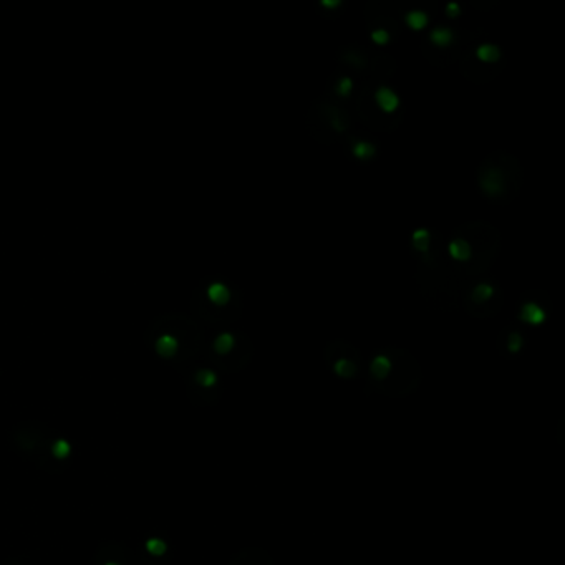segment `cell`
I'll return each mask as SVG.
<instances>
[{
    "mask_svg": "<svg viewBox=\"0 0 565 565\" xmlns=\"http://www.w3.org/2000/svg\"><path fill=\"white\" fill-rule=\"evenodd\" d=\"M545 310L534 302H527L521 308V320L529 325H542L545 322Z\"/></svg>",
    "mask_w": 565,
    "mask_h": 565,
    "instance_id": "obj_3",
    "label": "cell"
},
{
    "mask_svg": "<svg viewBox=\"0 0 565 565\" xmlns=\"http://www.w3.org/2000/svg\"><path fill=\"white\" fill-rule=\"evenodd\" d=\"M372 40L376 45H386L390 42V33L383 30V28H376V30L372 32Z\"/></svg>",
    "mask_w": 565,
    "mask_h": 565,
    "instance_id": "obj_20",
    "label": "cell"
},
{
    "mask_svg": "<svg viewBox=\"0 0 565 565\" xmlns=\"http://www.w3.org/2000/svg\"><path fill=\"white\" fill-rule=\"evenodd\" d=\"M335 373L343 376V378H350V376L355 373V365H353L350 360L341 358L335 363Z\"/></svg>",
    "mask_w": 565,
    "mask_h": 565,
    "instance_id": "obj_15",
    "label": "cell"
},
{
    "mask_svg": "<svg viewBox=\"0 0 565 565\" xmlns=\"http://www.w3.org/2000/svg\"><path fill=\"white\" fill-rule=\"evenodd\" d=\"M370 370H372V373H373L375 378L383 380L385 376H386L388 373H390V370H391V362H390V358L385 357V355H378V357H375V360L372 362V367H370Z\"/></svg>",
    "mask_w": 565,
    "mask_h": 565,
    "instance_id": "obj_10",
    "label": "cell"
},
{
    "mask_svg": "<svg viewBox=\"0 0 565 565\" xmlns=\"http://www.w3.org/2000/svg\"><path fill=\"white\" fill-rule=\"evenodd\" d=\"M146 549L153 555H163L166 552V544L161 539H150L146 542Z\"/></svg>",
    "mask_w": 565,
    "mask_h": 565,
    "instance_id": "obj_19",
    "label": "cell"
},
{
    "mask_svg": "<svg viewBox=\"0 0 565 565\" xmlns=\"http://www.w3.org/2000/svg\"><path fill=\"white\" fill-rule=\"evenodd\" d=\"M156 350L161 357H173L176 351H178V340L171 335H163L159 336L156 341Z\"/></svg>",
    "mask_w": 565,
    "mask_h": 565,
    "instance_id": "obj_8",
    "label": "cell"
},
{
    "mask_svg": "<svg viewBox=\"0 0 565 565\" xmlns=\"http://www.w3.org/2000/svg\"><path fill=\"white\" fill-rule=\"evenodd\" d=\"M476 56L484 63H496V61L501 60V50L492 43H482L476 50Z\"/></svg>",
    "mask_w": 565,
    "mask_h": 565,
    "instance_id": "obj_6",
    "label": "cell"
},
{
    "mask_svg": "<svg viewBox=\"0 0 565 565\" xmlns=\"http://www.w3.org/2000/svg\"><path fill=\"white\" fill-rule=\"evenodd\" d=\"M413 247L418 250V252H428L431 244V236L428 229H418L413 232Z\"/></svg>",
    "mask_w": 565,
    "mask_h": 565,
    "instance_id": "obj_12",
    "label": "cell"
},
{
    "mask_svg": "<svg viewBox=\"0 0 565 565\" xmlns=\"http://www.w3.org/2000/svg\"><path fill=\"white\" fill-rule=\"evenodd\" d=\"M404 22H406V25L411 28V30H423V28L428 25V14L423 12V10H411L406 15H404Z\"/></svg>",
    "mask_w": 565,
    "mask_h": 565,
    "instance_id": "obj_9",
    "label": "cell"
},
{
    "mask_svg": "<svg viewBox=\"0 0 565 565\" xmlns=\"http://www.w3.org/2000/svg\"><path fill=\"white\" fill-rule=\"evenodd\" d=\"M70 443L68 441H65V439H58V441H56L55 444H53V448H51V451H53V454H55V458H58V459H65L68 454H70Z\"/></svg>",
    "mask_w": 565,
    "mask_h": 565,
    "instance_id": "obj_17",
    "label": "cell"
},
{
    "mask_svg": "<svg viewBox=\"0 0 565 565\" xmlns=\"http://www.w3.org/2000/svg\"><path fill=\"white\" fill-rule=\"evenodd\" d=\"M351 153L355 158L365 161V159H370V158L375 156L376 148H375L373 143H370V141H357L351 148Z\"/></svg>",
    "mask_w": 565,
    "mask_h": 565,
    "instance_id": "obj_11",
    "label": "cell"
},
{
    "mask_svg": "<svg viewBox=\"0 0 565 565\" xmlns=\"http://www.w3.org/2000/svg\"><path fill=\"white\" fill-rule=\"evenodd\" d=\"M522 345V336L519 333H511L509 340H507V346H509L511 351H517Z\"/></svg>",
    "mask_w": 565,
    "mask_h": 565,
    "instance_id": "obj_21",
    "label": "cell"
},
{
    "mask_svg": "<svg viewBox=\"0 0 565 565\" xmlns=\"http://www.w3.org/2000/svg\"><path fill=\"white\" fill-rule=\"evenodd\" d=\"M448 252L458 262H467L472 257L471 244L466 239H454V241H451L448 245Z\"/></svg>",
    "mask_w": 565,
    "mask_h": 565,
    "instance_id": "obj_4",
    "label": "cell"
},
{
    "mask_svg": "<svg viewBox=\"0 0 565 565\" xmlns=\"http://www.w3.org/2000/svg\"><path fill=\"white\" fill-rule=\"evenodd\" d=\"M481 187L489 197H498L506 189L504 174L498 168H489L481 178Z\"/></svg>",
    "mask_w": 565,
    "mask_h": 565,
    "instance_id": "obj_1",
    "label": "cell"
},
{
    "mask_svg": "<svg viewBox=\"0 0 565 565\" xmlns=\"http://www.w3.org/2000/svg\"><path fill=\"white\" fill-rule=\"evenodd\" d=\"M430 38H431V42L436 45V47L446 48V47H449L451 43H453L454 33L451 32L449 28H446V27H436L435 30L431 32Z\"/></svg>",
    "mask_w": 565,
    "mask_h": 565,
    "instance_id": "obj_7",
    "label": "cell"
},
{
    "mask_svg": "<svg viewBox=\"0 0 565 565\" xmlns=\"http://www.w3.org/2000/svg\"><path fill=\"white\" fill-rule=\"evenodd\" d=\"M207 297L209 300L213 302L214 305H219V307H224L227 302L231 300V290L226 287L224 284H219L216 282L213 285H209L207 289Z\"/></svg>",
    "mask_w": 565,
    "mask_h": 565,
    "instance_id": "obj_5",
    "label": "cell"
},
{
    "mask_svg": "<svg viewBox=\"0 0 565 565\" xmlns=\"http://www.w3.org/2000/svg\"><path fill=\"white\" fill-rule=\"evenodd\" d=\"M108 565H118V563H108Z\"/></svg>",
    "mask_w": 565,
    "mask_h": 565,
    "instance_id": "obj_24",
    "label": "cell"
},
{
    "mask_svg": "<svg viewBox=\"0 0 565 565\" xmlns=\"http://www.w3.org/2000/svg\"><path fill=\"white\" fill-rule=\"evenodd\" d=\"M196 380H197V383L202 386H213L216 385V381H218V376H216L214 372H210V370H201V372L197 373Z\"/></svg>",
    "mask_w": 565,
    "mask_h": 565,
    "instance_id": "obj_18",
    "label": "cell"
},
{
    "mask_svg": "<svg viewBox=\"0 0 565 565\" xmlns=\"http://www.w3.org/2000/svg\"><path fill=\"white\" fill-rule=\"evenodd\" d=\"M375 100L376 105L380 106L381 111L385 113H395L399 106V98L398 95L388 87H380L375 91Z\"/></svg>",
    "mask_w": 565,
    "mask_h": 565,
    "instance_id": "obj_2",
    "label": "cell"
},
{
    "mask_svg": "<svg viewBox=\"0 0 565 565\" xmlns=\"http://www.w3.org/2000/svg\"><path fill=\"white\" fill-rule=\"evenodd\" d=\"M322 5L327 9H335V7H340L341 0H322Z\"/></svg>",
    "mask_w": 565,
    "mask_h": 565,
    "instance_id": "obj_23",
    "label": "cell"
},
{
    "mask_svg": "<svg viewBox=\"0 0 565 565\" xmlns=\"http://www.w3.org/2000/svg\"><path fill=\"white\" fill-rule=\"evenodd\" d=\"M459 14H461V7H459V4H456V2H449V4L446 5V15L451 17V19H454V17H458Z\"/></svg>",
    "mask_w": 565,
    "mask_h": 565,
    "instance_id": "obj_22",
    "label": "cell"
},
{
    "mask_svg": "<svg viewBox=\"0 0 565 565\" xmlns=\"http://www.w3.org/2000/svg\"><path fill=\"white\" fill-rule=\"evenodd\" d=\"M351 90H353V80L350 77H341L338 82H336V87H335L336 95L348 96L351 93Z\"/></svg>",
    "mask_w": 565,
    "mask_h": 565,
    "instance_id": "obj_16",
    "label": "cell"
},
{
    "mask_svg": "<svg viewBox=\"0 0 565 565\" xmlns=\"http://www.w3.org/2000/svg\"><path fill=\"white\" fill-rule=\"evenodd\" d=\"M234 345H236V340H234L231 333H221L214 341V350L221 353V355H226V353L232 350Z\"/></svg>",
    "mask_w": 565,
    "mask_h": 565,
    "instance_id": "obj_13",
    "label": "cell"
},
{
    "mask_svg": "<svg viewBox=\"0 0 565 565\" xmlns=\"http://www.w3.org/2000/svg\"><path fill=\"white\" fill-rule=\"evenodd\" d=\"M494 295V287L489 284H479L474 287L472 290V300L476 302V304H484V302H487L490 297Z\"/></svg>",
    "mask_w": 565,
    "mask_h": 565,
    "instance_id": "obj_14",
    "label": "cell"
}]
</instances>
